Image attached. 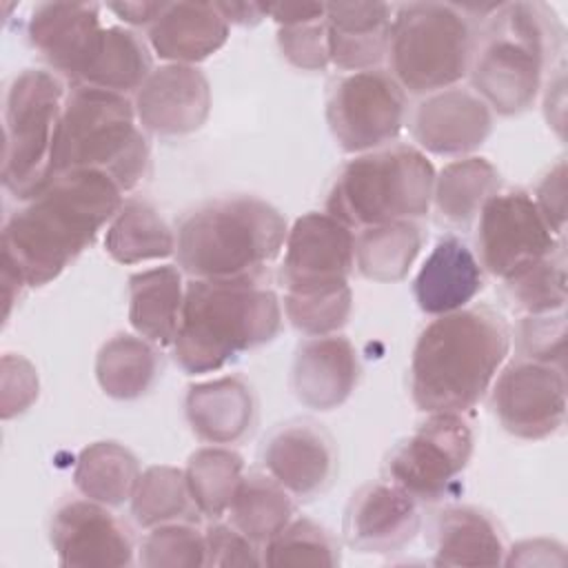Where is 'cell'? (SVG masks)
I'll list each match as a JSON object with an SVG mask.
<instances>
[{"label": "cell", "mask_w": 568, "mask_h": 568, "mask_svg": "<svg viewBox=\"0 0 568 568\" xmlns=\"http://www.w3.org/2000/svg\"><path fill=\"white\" fill-rule=\"evenodd\" d=\"M226 515L242 535L264 548L295 517V499L266 473H248Z\"/></svg>", "instance_id": "cell-34"}, {"label": "cell", "mask_w": 568, "mask_h": 568, "mask_svg": "<svg viewBox=\"0 0 568 568\" xmlns=\"http://www.w3.org/2000/svg\"><path fill=\"white\" fill-rule=\"evenodd\" d=\"M282 311L291 326L306 337L339 333L353 313V291L348 284L328 288L284 293Z\"/></svg>", "instance_id": "cell-39"}, {"label": "cell", "mask_w": 568, "mask_h": 568, "mask_svg": "<svg viewBox=\"0 0 568 568\" xmlns=\"http://www.w3.org/2000/svg\"><path fill=\"white\" fill-rule=\"evenodd\" d=\"M282 253L284 293L348 284L355 268V231L326 211H308L288 226Z\"/></svg>", "instance_id": "cell-14"}, {"label": "cell", "mask_w": 568, "mask_h": 568, "mask_svg": "<svg viewBox=\"0 0 568 568\" xmlns=\"http://www.w3.org/2000/svg\"><path fill=\"white\" fill-rule=\"evenodd\" d=\"M342 561L339 541L322 524L300 517L291 519L264 548L262 566H322L331 568Z\"/></svg>", "instance_id": "cell-38"}, {"label": "cell", "mask_w": 568, "mask_h": 568, "mask_svg": "<svg viewBox=\"0 0 568 568\" xmlns=\"http://www.w3.org/2000/svg\"><path fill=\"white\" fill-rule=\"evenodd\" d=\"M104 251L118 264L164 260L175 253V231L146 200H124L106 226Z\"/></svg>", "instance_id": "cell-31"}, {"label": "cell", "mask_w": 568, "mask_h": 568, "mask_svg": "<svg viewBox=\"0 0 568 568\" xmlns=\"http://www.w3.org/2000/svg\"><path fill=\"white\" fill-rule=\"evenodd\" d=\"M49 541L64 568H126L138 564L131 530L109 506L69 499L55 508L49 524Z\"/></svg>", "instance_id": "cell-15"}, {"label": "cell", "mask_w": 568, "mask_h": 568, "mask_svg": "<svg viewBox=\"0 0 568 568\" xmlns=\"http://www.w3.org/2000/svg\"><path fill=\"white\" fill-rule=\"evenodd\" d=\"M173 264L138 271L129 277V322L138 335L171 346L178 333L186 282Z\"/></svg>", "instance_id": "cell-28"}, {"label": "cell", "mask_w": 568, "mask_h": 568, "mask_svg": "<svg viewBox=\"0 0 568 568\" xmlns=\"http://www.w3.org/2000/svg\"><path fill=\"white\" fill-rule=\"evenodd\" d=\"M124 204V191L102 171L55 173L4 222L0 253L29 288L60 277Z\"/></svg>", "instance_id": "cell-1"}, {"label": "cell", "mask_w": 568, "mask_h": 568, "mask_svg": "<svg viewBox=\"0 0 568 568\" xmlns=\"http://www.w3.org/2000/svg\"><path fill=\"white\" fill-rule=\"evenodd\" d=\"M0 266H2V324H7L11 313H13V308H16V304H20L22 293L29 286H27L22 273L16 266H11L4 260L0 262Z\"/></svg>", "instance_id": "cell-49"}, {"label": "cell", "mask_w": 568, "mask_h": 568, "mask_svg": "<svg viewBox=\"0 0 568 568\" xmlns=\"http://www.w3.org/2000/svg\"><path fill=\"white\" fill-rule=\"evenodd\" d=\"M408 115L406 91L386 69L339 75L326 93V124L344 153L388 146Z\"/></svg>", "instance_id": "cell-11"}, {"label": "cell", "mask_w": 568, "mask_h": 568, "mask_svg": "<svg viewBox=\"0 0 568 568\" xmlns=\"http://www.w3.org/2000/svg\"><path fill=\"white\" fill-rule=\"evenodd\" d=\"M184 475L197 513L222 519L244 479V459L229 446L209 444L191 453Z\"/></svg>", "instance_id": "cell-35"}, {"label": "cell", "mask_w": 568, "mask_h": 568, "mask_svg": "<svg viewBox=\"0 0 568 568\" xmlns=\"http://www.w3.org/2000/svg\"><path fill=\"white\" fill-rule=\"evenodd\" d=\"M129 504L135 524L146 530L171 521H193V515L197 513L184 468L169 464L144 468Z\"/></svg>", "instance_id": "cell-36"}, {"label": "cell", "mask_w": 568, "mask_h": 568, "mask_svg": "<svg viewBox=\"0 0 568 568\" xmlns=\"http://www.w3.org/2000/svg\"><path fill=\"white\" fill-rule=\"evenodd\" d=\"M184 415L197 439L215 446H231L253 430L257 402L242 377L224 375L189 386Z\"/></svg>", "instance_id": "cell-25"}, {"label": "cell", "mask_w": 568, "mask_h": 568, "mask_svg": "<svg viewBox=\"0 0 568 568\" xmlns=\"http://www.w3.org/2000/svg\"><path fill=\"white\" fill-rule=\"evenodd\" d=\"M149 42L129 27H102L84 67L73 84H84L120 95H135L153 71Z\"/></svg>", "instance_id": "cell-27"}, {"label": "cell", "mask_w": 568, "mask_h": 568, "mask_svg": "<svg viewBox=\"0 0 568 568\" xmlns=\"http://www.w3.org/2000/svg\"><path fill=\"white\" fill-rule=\"evenodd\" d=\"M564 544L546 537L524 539L506 548L504 566H564L566 552Z\"/></svg>", "instance_id": "cell-46"}, {"label": "cell", "mask_w": 568, "mask_h": 568, "mask_svg": "<svg viewBox=\"0 0 568 568\" xmlns=\"http://www.w3.org/2000/svg\"><path fill=\"white\" fill-rule=\"evenodd\" d=\"M497 191H501V175L495 164L481 155H464L435 173L433 206L444 222L468 226Z\"/></svg>", "instance_id": "cell-30"}, {"label": "cell", "mask_w": 568, "mask_h": 568, "mask_svg": "<svg viewBox=\"0 0 568 568\" xmlns=\"http://www.w3.org/2000/svg\"><path fill=\"white\" fill-rule=\"evenodd\" d=\"M217 11L229 24L253 27L266 18V4L255 2H215Z\"/></svg>", "instance_id": "cell-50"}, {"label": "cell", "mask_w": 568, "mask_h": 568, "mask_svg": "<svg viewBox=\"0 0 568 568\" xmlns=\"http://www.w3.org/2000/svg\"><path fill=\"white\" fill-rule=\"evenodd\" d=\"M359 371V357L348 337L339 333L306 337L295 348L291 388L306 408L333 410L351 397Z\"/></svg>", "instance_id": "cell-21"}, {"label": "cell", "mask_w": 568, "mask_h": 568, "mask_svg": "<svg viewBox=\"0 0 568 568\" xmlns=\"http://www.w3.org/2000/svg\"><path fill=\"white\" fill-rule=\"evenodd\" d=\"M424 244L415 220H397L359 229L355 233V266L371 282L393 284L408 275Z\"/></svg>", "instance_id": "cell-33"}, {"label": "cell", "mask_w": 568, "mask_h": 568, "mask_svg": "<svg viewBox=\"0 0 568 568\" xmlns=\"http://www.w3.org/2000/svg\"><path fill=\"white\" fill-rule=\"evenodd\" d=\"M144 568H200L206 566V537L193 521H171L149 528L138 548Z\"/></svg>", "instance_id": "cell-40"}, {"label": "cell", "mask_w": 568, "mask_h": 568, "mask_svg": "<svg viewBox=\"0 0 568 568\" xmlns=\"http://www.w3.org/2000/svg\"><path fill=\"white\" fill-rule=\"evenodd\" d=\"M422 528L419 504L393 481H371L353 493L344 513V537L366 555L406 548Z\"/></svg>", "instance_id": "cell-19"}, {"label": "cell", "mask_w": 568, "mask_h": 568, "mask_svg": "<svg viewBox=\"0 0 568 568\" xmlns=\"http://www.w3.org/2000/svg\"><path fill=\"white\" fill-rule=\"evenodd\" d=\"M515 344L521 359L564 366L566 313L524 315L515 328Z\"/></svg>", "instance_id": "cell-41"}, {"label": "cell", "mask_w": 568, "mask_h": 568, "mask_svg": "<svg viewBox=\"0 0 568 568\" xmlns=\"http://www.w3.org/2000/svg\"><path fill=\"white\" fill-rule=\"evenodd\" d=\"M266 16L277 27H295V24L324 20L326 4L324 2H277V4H266Z\"/></svg>", "instance_id": "cell-47"}, {"label": "cell", "mask_w": 568, "mask_h": 568, "mask_svg": "<svg viewBox=\"0 0 568 568\" xmlns=\"http://www.w3.org/2000/svg\"><path fill=\"white\" fill-rule=\"evenodd\" d=\"M138 124L158 138H182L200 131L211 115V84L202 69L162 64L133 95Z\"/></svg>", "instance_id": "cell-17"}, {"label": "cell", "mask_w": 568, "mask_h": 568, "mask_svg": "<svg viewBox=\"0 0 568 568\" xmlns=\"http://www.w3.org/2000/svg\"><path fill=\"white\" fill-rule=\"evenodd\" d=\"M475 450V435L466 415L430 413L386 459V477L417 504L448 497Z\"/></svg>", "instance_id": "cell-10"}, {"label": "cell", "mask_w": 568, "mask_h": 568, "mask_svg": "<svg viewBox=\"0 0 568 568\" xmlns=\"http://www.w3.org/2000/svg\"><path fill=\"white\" fill-rule=\"evenodd\" d=\"M277 47L284 60L300 71H324L331 64L324 20L277 27Z\"/></svg>", "instance_id": "cell-42"}, {"label": "cell", "mask_w": 568, "mask_h": 568, "mask_svg": "<svg viewBox=\"0 0 568 568\" xmlns=\"http://www.w3.org/2000/svg\"><path fill=\"white\" fill-rule=\"evenodd\" d=\"M481 288L484 268L475 251L455 235L437 240L413 280L419 311L433 317L470 306Z\"/></svg>", "instance_id": "cell-23"}, {"label": "cell", "mask_w": 568, "mask_h": 568, "mask_svg": "<svg viewBox=\"0 0 568 568\" xmlns=\"http://www.w3.org/2000/svg\"><path fill=\"white\" fill-rule=\"evenodd\" d=\"M282 324V302L268 277H191L171 353L186 375L215 373L242 353L273 342Z\"/></svg>", "instance_id": "cell-4"}, {"label": "cell", "mask_w": 568, "mask_h": 568, "mask_svg": "<svg viewBox=\"0 0 568 568\" xmlns=\"http://www.w3.org/2000/svg\"><path fill=\"white\" fill-rule=\"evenodd\" d=\"M262 468L293 499L311 501L328 490L337 473L333 437L313 419H291L268 433L260 450Z\"/></svg>", "instance_id": "cell-16"}, {"label": "cell", "mask_w": 568, "mask_h": 568, "mask_svg": "<svg viewBox=\"0 0 568 568\" xmlns=\"http://www.w3.org/2000/svg\"><path fill=\"white\" fill-rule=\"evenodd\" d=\"M510 328L488 306L433 317L419 333L408 388L417 410L470 413L490 390L510 353Z\"/></svg>", "instance_id": "cell-2"}, {"label": "cell", "mask_w": 568, "mask_h": 568, "mask_svg": "<svg viewBox=\"0 0 568 568\" xmlns=\"http://www.w3.org/2000/svg\"><path fill=\"white\" fill-rule=\"evenodd\" d=\"M395 7L386 2H328V62L346 73L377 69L388 55Z\"/></svg>", "instance_id": "cell-22"}, {"label": "cell", "mask_w": 568, "mask_h": 568, "mask_svg": "<svg viewBox=\"0 0 568 568\" xmlns=\"http://www.w3.org/2000/svg\"><path fill=\"white\" fill-rule=\"evenodd\" d=\"M206 566L233 568V566H262V548L242 535L231 521L213 519L206 530Z\"/></svg>", "instance_id": "cell-44"}, {"label": "cell", "mask_w": 568, "mask_h": 568, "mask_svg": "<svg viewBox=\"0 0 568 568\" xmlns=\"http://www.w3.org/2000/svg\"><path fill=\"white\" fill-rule=\"evenodd\" d=\"M162 375L160 346L133 333H118L95 355V379L106 397H144Z\"/></svg>", "instance_id": "cell-29"}, {"label": "cell", "mask_w": 568, "mask_h": 568, "mask_svg": "<svg viewBox=\"0 0 568 568\" xmlns=\"http://www.w3.org/2000/svg\"><path fill=\"white\" fill-rule=\"evenodd\" d=\"M475 244L484 273L506 280L519 268L564 248V237L550 229L532 193L506 189L497 191L481 206Z\"/></svg>", "instance_id": "cell-12"}, {"label": "cell", "mask_w": 568, "mask_h": 568, "mask_svg": "<svg viewBox=\"0 0 568 568\" xmlns=\"http://www.w3.org/2000/svg\"><path fill=\"white\" fill-rule=\"evenodd\" d=\"M102 9L98 2H40L27 20L29 44L53 73L75 82L102 31Z\"/></svg>", "instance_id": "cell-20"}, {"label": "cell", "mask_w": 568, "mask_h": 568, "mask_svg": "<svg viewBox=\"0 0 568 568\" xmlns=\"http://www.w3.org/2000/svg\"><path fill=\"white\" fill-rule=\"evenodd\" d=\"M229 33L231 24L215 2H166L146 29V42L166 64L197 67L226 44Z\"/></svg>", "instance_id": "cell-24"}, {"label": "cell", "mask_w": 568, "mask_h": 568, "mask_svg": "<svg viewBox=\"0 0 568 568\" xmlns=\"http://www.w3.org/2000/svg\"><path fill=\"white\" fill-rule=\"evenodd\" d=\"M67 93L64 80L51 69H22L4 89L0 178L18 202L33 197L53 178V146Z\"/></svg>", "instance_id": "cell-9"}, {"label": "cell", "mask_w": 568, "mask_h": 568, "mask_svg": "<svg viewBox=\"0 0 568 568\" xmlns=\"http://www.w3.org/2000/svg\"><path fill=\"white\" fill-rule=\"evenodd\" d=\"M40 382L36 366L16 353L2 355V373H0V415L2 419L18 417L27 413L38 399Z\"/></svg>", "instance_id": "cell-43"}, {"label": "cell", "mask_w": 568, "mask_h": 568, "mask_svg": "<svg viewBox=\"0 0 568 568\" xmlns=\"http://www.w3.org/2000/svg\"><path fill=\"white\" fill-rule=\"evenodd\" d=\"M490 408L506 433L539 442L557 435L566 419L564 366L515 359L490 386Z\"/></svg>", "instance_id": "cell-13"}, {"label": "cell", "mask_w": 568, "mask_h": 568, "mask_svg": "<svg viewBox=\"0 0 568 568\" xmlns=\"http://www.w3.org/2000/svg\"><path fill=\"white\" fill-rule=\"evenodd\" d=\"M495 113L473 91L450 87L424 95L413 109L408 126L417 149L433 155H473L493 133Z\"/></svg>", "instance_id": "cell-18"}, {"label": "cell", "mask_w": 568, "mask_h": 568, "mask_svg": "<svg viewBox=\"0 0 568 568\" xmlns=\"http://www.w3.org/2000/svg\"><path fill=\"white\" fill-rule=\"evenodd\" d=\"M140 473V462L126 446L113 439H102L80 450L73 468V484L82 497L118 508L131 501Z\"/></svg>", "instance_id": "cell-32"}, {"label": "cell", "mask_w": 568, "mask_h": 568, "mask_svg": "<svg viewBox=\"0 0 568 568\" xmlns=\"http://www.w3.org/2000/svg\"><path fill=\"white\" fill-rule=\"evenodd\" d=\"M501 282L506 300L521 315L559 313L568 300L566 251L559 248L557 253L519 268Z\"/></svg>", "instance_id": "cell-37"}, {"label": "cell", "mask_w": 568, "mask_h": 568, "mask_svg": "<svg viewBox=\"0 0 568 568\" xmlns=\"http://www.w3.org/2000/svg\"><path fill=\"white\" fill-rule=\"evenodd\" d=\"M164 7H166V2H109V4H104V9L111 11L124 24L146 27V29L160 18Z\"/></svg>", "instance_id": "cell-48"}, {"label": "cell", "mask_w": 568, "mask_h": 568, "mask_svg": "<svg viewBox=\"0 0 568 568\" xmlns=\"http://www.w3.org/2000/svg\"><path fill=\"white\" fill-rule=\"evenodd\" d=\"M288 233L277 206L257 195H226L189 211L175 226V257L193 280L268 277Z\"/></svg>", "instance_id": "cell-5"}, {"label": "cell", "mask_w": 568, "mask_h": 568, "mask_svg": "<svg viewBox=\"0 0 568 568\" xmlns=\"http://www.w3.org/2000/svg\"><path fill=\"white\" fill-rule=\"evenodd\" d=\"M53 175L78 169L106 173L124 193L149 173L151 144L129 95L73 84L53 146Z\"/></svg>", "instance_id": "cell-6"}, {"label": "cell", "mask_w": 568, "mask_h": 568, "mask_svg": "<svg viewBox=\"0 0 568 568\" xmlns=\"http://www.w3.org/2000/svg\"><path fill=\"white\" fill-rule=\"evenodd\" d=\"M532 200L550 229L564 237L566 231V162L557 160L537 182Z\"/></svg>", "instance_id": "cell-45"}, {"label": "cell", "mask_w": 568, "mask_h": 568, "mask_svg": "<svg viewBox=\"0 0 568 568\" xmlns=\"http://www.w3.org/2000/svg\"><path fill=\"white\" fill-rule=\"evenodd\" d=\"M479 22L464 4L404 2L388 40L390 75L413 95L457 87L470 69Z\"/></svg>", "instance_id": "cell-8"}, {"label": "cell", "mask_w": 568, "mask_h": 568, "mask_svg": "<svg viewBox=\"0 0 568 568\" xmlns=\"http://www.w3.org/2000/svg\"><path fill=\"white\" fill-rule=\"evenodd\" d=\"M435 166L413 144H388L348 160L326 195V213L359 231L422 220L433 206Z\"/></svg>", "instance_id": "cell-7"}, {"label": "cell", "mask_w": 568, "mask_h": 568, "mask_svg": "<svg viewBox=\"0 0 568 568\" xmlns=\"http://www.w3.org/2000/svg\"><path fill=\"white\" fill-rule=\"evenodd\" d=\"M506 539L493 515L477 506H446L433 521L435 566H504Z\"/></svg>", "instance_id": "cell-26"}, {"label": "cell", "mask_w": 568, "mask_h": 568, "mask_svg": "<svg viewBox=\"0 0 568 568\" xmlns=\"http://www.w3.org/2000/svg\"><path fill=\"white\" fill-rule=\"evenodd\" d=\"M564 24L537 0L499 2L479 22L468 78L473 91L499 115L528 111L548 75L561 67Z\"/></svg>", "instance_id": "cell-3"}]
</instances>
